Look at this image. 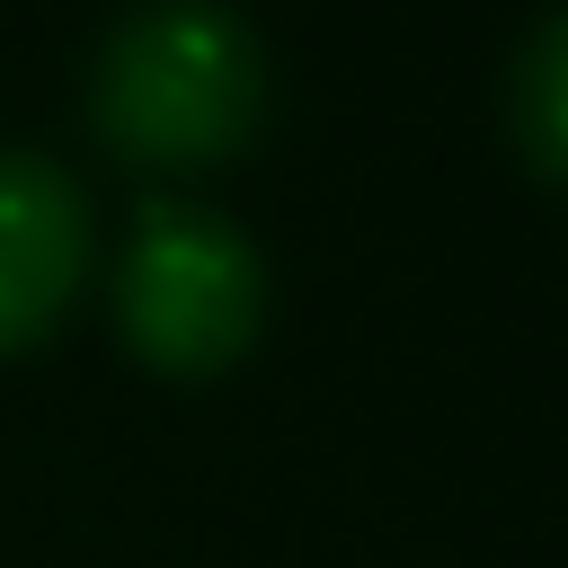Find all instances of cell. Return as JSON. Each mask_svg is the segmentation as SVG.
I'll list each match as a JSON object with an SVG mask.
<instances>
[{"label":"cell","mask_w":568,"mask_h":568,"mask_svg":"<svg viewBox=\"0 0 568 568\" xmlns=\"http://www.w3.org/2000/svg\"><path fill=\"white\" fill-rule=\"evenodd\" d=\"M506 124H515L524 160L568 186V9H550L524 36V53L506 71Z\"/></svg>","instance_id":"cell-4"},{"label":"cell","mask_w":568,"mask_h":568,"mask_svg":"<svg viewBox=\"0 0 568 568\" xmlns=\"http://www.w3.org/2000/svg\"><path fill=\"white\" fill-rule=\"evenodd\" d=\"M89 275V204L44 151H0V355H27Z\"/></svg>","instance_id":"cell-3"},{"label":"cell","mask_w":568,"mask_h":568,"mask_svg":"<svg viewBox=\"0 0 568 568\" xmlns=\"http://www.w3.org/2000/svg\"><path fill=\"white\" fill-rule=\"evenodd\" d=\"M115 328L151 373L213 382L266 328V257L204 204H142L115 257Z\"/></svg>","instance_id":"cell-2"},{"label":"cell","mask_w":568,"mask_h":568,"mask_svg":"<svg viewBox=\"0 0 568 568\" xmlns=\"http://www.w3.org/2000/svg\"><path fill=\"white\" fill-rule=\"evenodd\" d=\"M89 124L133 169H222L266 124V44L231 0H142L89 71Z\"/></svg>","instance_id":"cell-1"}]
</instances>
